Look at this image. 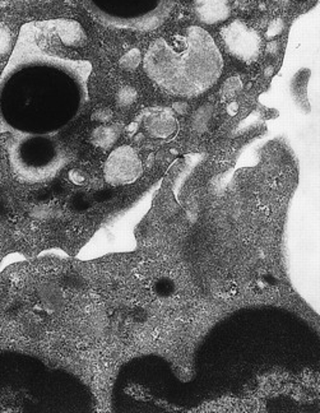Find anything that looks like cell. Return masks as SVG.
<instances>
[{
  "label": "cell",
  "instance_id": "obj_12",
  "mask_svg": "<svg viewBox=\"0 0 320 413\" xmlns=\"http://www.w3.org/2000/svg\"><path fill=\"white\" fill-rule=\"evenodd\" d=\"M69 176H70V180H72V181H73L74 184L83 183V175H82L79 171H77V170H74V171H70Z\"/></svg>",
  "mask_w": 320,
  "mask_h": 413
},
{
  "label": "cell",
  "instance_id": "obj_8",
  "mask_svg": "<svg viewBox=\"0 0 320 413\" xmlns=\"http://www.w3.org/2000/svg\"><path fill=\"white\" fill-rule=\"evenodd\" d=\"M142 61V54L138 49H131L128 53L125 54L120 59V67L124 70H134L138 68V65Z\"/></svg>",
  "mask_w": 320,
  "mask_h": 413
},
{
  "label": "cell",
  "instance_id": "obj_4",
  "mask_svg": "<svg viewBox=\"0 0 320 413\" xmlns=\"http://www.w3.org/2000/svg\"><path fill=\"white\" fill-rule=\"evenodd\" d=\"M221 35L227 50L237 59L246 63L258 59L262 40L257 31L253 30L241 21H235L226 26L221 31Z\"/></svg>",
  "mask_w": 320,
  "mask_h": 413
},
{
  "label": "cell",
  "instance_id": "obj_10",
  "mask_svg": "<svg viewBox=\"0 0 320 413\" xmlns=\"http://www.w3.org/2000/svg\"><path fill=\"white\" fill-rule=\"evenodd\" d=\"M10 51V33L6 29H0V55Z\"/></svg>",
  "mask_w": 320,
  "mask_h": 413
},
{
  "label": "cell",
  "instance_id": "obj_11",
  "mask_svg": "<svg viewBox=\"0 0 320 413\" xmlns=\"http://www.w3.org/2000/svg\"><path fill=\"white\" fill-rule=\"evenodd\" d=\"M92 119L95 122H110L113 119V111L109 110V108H99L96 110L93 115H92Z\"/></svg>",
  "mask_w": 320,
  "mask_h": 413
},
{
  "label": "cell",
  "instance_id": "obj_1",
  "mask_svg": "<svg viewBox=\"0 0 320 413\" xmlns=\"http://www.w3.org/2000/svg\"><path fill=\"white\" fill-rule=\"evenodd\" d=\"M145 73L162 90L176 96H198L221 76L223 60L214 38L206 30L191 26L176 38L153 41L145 53Z\"/></svg>",
  "mask_w": 320,
  "mask_h": 413
},
{
  "label": "cell",
  "instance_id": "obj_5",
  "mask_svg": "<svg viewBox=\"0 0 320 413\" xmlns=\"http://www.w3.org/2000/svg\"><path fill=\"white\" fill-rule=\"evenodd\" d=\"M195 12L199 19L207 24L223 22L229 18V0H197Z\"/></svg>",
  "mask_w": 320,
  "mask_h": 413
},
{
  "label": "cell",
  "instance_id": "obj_3",
  "mask_svg": "<svg viewBox=\"0 0 320 413\" xmlns=\"http://www.w3.org/2000/svg\"><path fill=\"white\" fill-rule=\"evenodd\" d=\"M143 172L142 161L138 153L129 147L122 145L114 149L105 163V179L109 184L118 186L134 183Z\"/></svg>",
  "mask_w": 320,
  "mask_h": 413
},
{
  "label": "cell",
  "instance_id": "obj_6",
  "mask_svg": "<svg viewBox=\"0 0 320 413\" xmlns=\"http://www.w3.org/2000/svg\"><path fill=\"white\" fill-rule=\"evenodd\" d=\"M145 128L153 137L163 138L170 136L175 130V120L170 113H160L148 118Z\"/></svg>",
  "mask_w": 320,
  "mask_h": 413
},
{
  "label": "cell",
  "instance_id": "obj_7",
  "mask_svg": "<svg viewBox=\"0 0 320 413\" xmlns=\"http://www.w3.org/2000/svg\"><path fill=\"white\" fill-rule=\"evenodd\" d=\"M120 131H122L120 125L118 124L110 127H99L92 131V143L102 149H109L118 140Z\"/></svg>",
  "mask_w": 320,
  "mask_h": 413
},
{
  "label": "cell",
  "instance_id": "obj_9",
  "mask_svg": "<svg viewBox=\"0 0 320 413\" xmlns=\"http://www.w3.org/2000/svg\"><path fill=\"white\" fill-rule=\"evenodd\" d=\"M137 99V91L133 87H122L116 95V102L120 107L130 106Z\"/></svg>",
  "mask_w": 320,
  "mask_h": 413
},
{
  "label": "cell",
  "instance_id": "obj_2",
  "mask_svg": "<svg viewBox=\"0 0 320 413\" xmlns=\"http://www.w3.org/2000/svg\"><path fill=\"white\" fill-rule=\"evenodd\" d=\"M90 7L99 0H86ZM174 0H104L91 12L119 27L153 30L166 19Z\"/></svg>",
  "mask_w": 320,
  "mask_h": 413
}]
</instances>
